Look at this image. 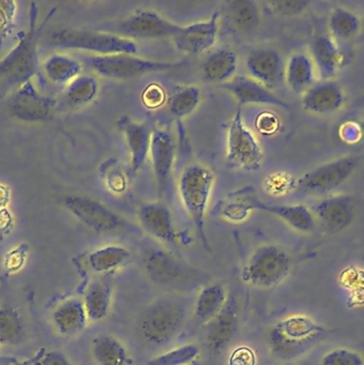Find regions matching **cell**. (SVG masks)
Returning a JSON list of instances; mask_svg holds the SVG:
<instances>
[{
	"mask_svg": "<svg viewBox=\"0 0 364 365\" xmlns=\"http://www.w3.org/2000/svg\"><path fill=\"white\" fill-rule=\"evenodd\" d=\"M227 14L231 24L243 33L254 31L259 25L261 14L256 3L250 0H235L227 3Z\"/></svg>",
	"mask_w": 364,
	"mask_h": 365,
	"instance_id": "cell-35",
	"label": "cell"
},
{
	"mask_svg": "<svg viewBox=\"0 0 364 365\" xmlns=\"http://www.w3.org/2000/svg\"><path fill=\"white\" fill-rule=\"evenodd\" d=\"M28 249L25 245L14 247L4 257V269L8 272L15 273L21 270L27 260Z\"/></svg>",
	"mask_w": 364,
	"mask_h": 365,
	"instance_id": "cell-42",
	"label": "cell"
},
{
	"mask_svg": "<svg viewBox=\"0 0 364 365\" xmlns=\"http://www.w3.org/2000/svg\"><path fill=\"white\" fill-rule=\"evenodd\" d=\"M132 254L123 245H105L86 254L85 266L90 272L100 277H111L119 269L128 264Z\"/></svg>",
	"mask_w": 364,
	"mask_h": 365,
	"instance_id": "cell-23",
	"label": "cell"
},
{
	"mask_svg": "<svg viewBox=\"0 0 364 365\" xmlns=\"http://www.w3.org/2000/svg\"><path fill=\"white\" fill-rule=\"evenodd\" d=\"M263 158L261 143L244 125L239 108L236 110L227 130L226 162L237 170H256L261 168Z\"/></svg>",
	"mask_w": 364,
	"mask_h": 365,
	"instance_id": "cell-7",
	"label": "cell"
},
{
	"mask_svg": "<svg viewBox=\"0 0 364 365\" xmlns=\"http://www.w3.org/2000/svg\"><path fill=\"white\" fill-rule=\"evenodd\" d=\"M194 364H195V362H194V363H193V364H191V365H194Z\"/></svg>",
	"mask_w": 364,
	"mask_h": 365,
	"instance_id": "cell-48",
	"label": "cell"
},
{
	"mask_svg": "<svg viewBox=\"0 0 364 365\" xmlns=\"http://www.w3.org/2000/svg\"><path fill=\"white\" fill-rule=\"evenodd\" d=\"M36 365H72V363L60 350H49L40 356Z\"/></svg>",
	"mask_w": 364,
	"mask_h": 365,
	"instance_id": "cell-46",
	"label": "cell"
},
{
	"mask_svg": "<svg viewBox=\"0 0 364 365\" xmlns=\"http://www.w3.org/2000/svg\"><path fill=\"white\" fill-rule=\"evenodd\" d=\"M213 185V172L197 163L184 168L178 181L182 204L206 247H209L205 232L206 215Z\"/></svg>",
	"mask_w": 364,
	"mask_h": 365,
	"instance_id": "cell-3",
	"label": "cell"
},
{
	"mask_svg": "<svg viewBox=\"0 0 364 365\" xmlns=\"http://www.w3.org/2000/svg\"><path fill=\"white\" fill-rule=\"evenodd\" d=\"M330 37L334 40L348 41L357 37L361 29V19L353 10L336 7L328 18Z\"/></svg>",
	"mask_w": 364,
	"mask_h": 365,
	"instance_id": "cell-32",
	"label": "cell"
},
{
	"mask_svg": "<svg viewBox=\"0 0 364 365\" xmlns=\"http://www.w3.org/2000/svg\"><path fill=\"white\" fill-rule=\"evenodd\" d=\"M118 129L123 134L128 155H130V172L135 175L138 173L149 157L152 132L143 123H136L128 117L118 120Z\"/></svg>",
	"mask_w": 364,
	"mask_h": 365,
	"instance_id": "cell-20",
	"label": "cell"
},
{
	"mask_svg": "<svg viewBox=\"0 0 364 365\" xmlns=\"http://www.w3.org/2000/svg\"><path fill=\"white\" fill-rule=\"evenodd\" d=\"M310 58L320 81L333 80L343 63L342 52L329 35L315 38L310 46Z\"/></svg>",
	"mask_w": 364,
	"mask_h": 365,
	"instance_id": "cell-24",
	"label": "cell"
},
{
	"mask_svg": "<svg viewBox=\"0 0 364 365\" xmlns=\"http://www.w3.org/2000/svg\"><path fill=\"white\" fill-rule=\"evenodd\" d=\"M143 264L148 279L160 286L178 285L186 281L191 273L188 266L163 250H149L143 256Z\"/></svg>",
	"mask_w": 364,
	"mask_h": 365,
	"instance_id": "cell-14",
	"label": "cell"
},
{
	"mask_svg": "<svg viewBox=\"0 0 364 365\" xmlns=\"http://www.w3.org/2000/svg\"><path fill=\"white\" fill-rule=\"evenodd\" d=\"M223 89L228 91L240 106L248 104H263V106H276L280 108H289V104L274 95L269 88L246 76H235L228 82L221 85Z\"/></svg>",
	"mask_w": 364,
	"mask_h": 365,
	"instance_id": "cell-18",
	"label": "cell"
},
{
	"mask_svg": "<svg viewBox=\"0 0 364 365\" xmlns=\"http://www.w3.org/2000/svg\"><path fill=\"white\" fill-rule=\"evenodd\" d=\"M49 80L56 84H69L81 76V66L72 57L64 54L51 55L43 63Z\"/></svg>",
	"mask_w": 364,
	"mask_h": 365,
	"instance_id": "cell-34",
	"label": "cell"
},
{
	"mask_svg": "<svg viewBox=\"0 0 364 365\" xmlns=\"http://www.w3.org/2000/svg\"><path fill=\"white\" fill-rule=\"evenodd\" d=\"M34 48L31 41L26 40L8 59L0 63V88H11L25 82L34 68Z\"/></svg>",
	"mask_w": 364,
	"mask_h": 365,
	"instance_id": "cell-25",
	"label": "cell"
},
{
	"mask_svg": "<svg viewBox=\"0 0 364 365\" xmlns=\"http://www.w3.org/2000/svg\"><path fill=\"white\" fill-rule=\"evenodd\" d=\"M293 259L280 245H259L246 260L241 272L244 283L259 289H271L290 274Z\"/></svg>",
	"mask_w": 364,
	"mask_h": 365,
	"instance_id": "cell-4",
	"label": "cell"
},
{
	"mask_svg": "<svg viewBox=\"0 0 364 365\" xmlns=\"http://www.w3.org/2000/svg\"><path fill=\"white\" fill-rule=\"evenodd\" d=\"M228 294L220 283H211L201 287L194 303V315L201 324H208L222 311Z\"/></svg>",
	"mask_w": 364,
	"mask_h": 365,
	"instance_id": "cell-30",
	"label": "cell"
},
{
	"mask_svg": "<svg viewBox=\"0 0 364 365\" xmlns=\"http://www.w3.org/2000/svg\"><path fill=\"white\" fill-rule=\"evenodd\" d=\"M240 311L237 298L228 294L222 311L211 320L206 331V346L214 354L224 351L239 328Z\"/></svg>",
	"mask_w": 364,
	"mask_h": 365,
	"instance_id": "cell-12",
	"label": "cell"
},
{
	"mask_svg": "<svg viewBox=\"0 0 364 365\" xmlns=\"http://www.w3.org/2000/svg\"><path fill=\"white\" fill-rule=\"evenodd\" d=\"M361 131L363 132V133H364V118H363V120H362V123H361Z\"/></svg>",
	"mask_w": 364,
	"mask_h": 365,
	"instance_id": "cell-47",
	"label": "cell"
},
{
	"mask_svg": "<svg viewBox=\"0 0 364 365\" xmlns=\"http://www.w3.org/2000/svg\"><path fill=\"white\" fill-rule=\"evenodd\" d=\"M149 157L158 191L164 192L175 161V144L171 134L163 130L152 132Z\"/></svg>",
	"mask_w": 364,
	"mask_h": 365,
	"instance_id": "cell-21",
	"label": "cell"
},
{
	"mask_svg": "<svg viewBox=\"0 0 364 365\" xmlns=\"http://www.w3.org/2000/svg\"><path fill=\"white\" fill-rule=\"evenodd\" d=\"M186 302L175 294H164L150 302L137 322V329L146 343L163 346L173 341L186 324Z\"/></svg>",
	"mask_w": 364,
	"mask_h": 365,
	"instance_id": "cell-2",
	"label": "cell"
},
{
	"mask_svg": "<svg viewBox=\"0 0 364 365\" xmlns=\"http://www.w3.org/2000/svg\"><path fill=\"white\" fill-rule=\"evenodd\" d=\"M62 202L73 217L93 232L104 234L117 230L123 225V221L117 213L93 198L68 195Z\"/></svg>",
	"mask_w": 364,
	"mask_h": 365,
	"instance_id": "cell-10",
	"label": "cell"
},
{
	"mask_svg": "<svg viewBox=\"0 0 364 365\" xmlns=\"http://www.w3.org/2000/svg\"><path fill=\"white\" fill-rule=\"evenodd\" d=\"M180 29L179 25L150 10H139L120 21L116 26L118 36L130 40L173 39Z\"/></svg>",
	"mask_w": 364,
	"mask_h": 365,
	"instance_id": "cell-9",
	"label": "cell"
},
{
	"mask_svg": "<svg viewBox=\"0 0 364 365\" xmlns=\"http://www.w3.org/2000/svg\"><path fill=\"white\" fill-rule=\"evenodd\" d=\"M251 78L267 88L275 86L284 78L282 56L273 48H258L248 54L246 61Z\"/></svg>",
	"mask_w": 364,
	"mask_h": 365,
	"instance_id": "cell-19",
	"label": "cell"
},
{
	"mask_svg": "<svg viewBox=\"0 0 364 365\" xmlns=\"http://www.w3.org/2000/svg\"><path fill=\"white\" fill-rule=\"evenodd\" d=\"M252 211L248 198H246L244 200H231V202H226L221 209V215L227 221L233 222V223H241L248 219Z\"/></svg>",
	"mask_w": 364,
	"mask_h": 365,
	"instance_id": "cell-40",
	"label": "cell"
},
{
	"mask_svg": "<svg viewBox=\"0 0 364 365\" xmlns=\"http://www.w3.org/2000/svg\"><path fill=\"white\" fill-rule=\"evenodd\" d=\"M218 18L220 14L214 11L208 20L181 26L179 33L173 38L178 50L192 56L210 50L218 38Z\"/></svg>",
	"mask_w": 364,
	"mask_h": 365,
	"instance_id": "cell-15",
	"label": "cell"
},
{
	"mask_svg": "<svg viewBox=\"0 0 364 365\" xmlns=\"http://www.w3.org/2000/svg\"><path fill=\"white\" fill-rule=\"evenodd\" d=\"M274 14L282 16H295L303 14L308 9V1H270L266 4Z\"/></svg>",
	"mask_w": 364,
	"mask_h": 365,
	"instance_id": "cell-41",
	"label": "cell"
},
{
	"mask_svg": "<svg viewBox=\"0 0 364 365\" xmlns=\"http://www.w3.org/2000/svg\"><path fill=\"white\" fill-rule=\"evenodd\" d=\"M54 46L64 50L83 51L93 53L96 56L105 55H136L138 48L133 40L116 34L98 31L60 29L51 35Z\"/></svg>",
	"mask_w": 364,
	"mask_h": 365,
	"instance_id": "cell-5",
	"label": "cell"
},
{
	"mask_svg": "<svg viewBox=\"0 0 364 365\" xmlns=\"http://www.w3.org/2000/svg\"><path fill=\"white\" fill-rule=\"evenodd\" d=\"M237 55L227 48H220L211 53L203 63V80L208 83L228 82L237 71Z\"/></svg>",
	"mask_w": 364,
	"mask_h": 365,
	"instance_id": "cell-31",
	"label": "cell"
},
{
	"mask_svg": "<svg viewBox=\"0 0 364 365\" xmlns=\"http://www.w3.org/2000/svg\"><path fill=\"white\" fill-rule=\"evenodd\" d=\"M90 67L98 76L113 80H128L145 74L168 71L181 66V63L156 61L141 58L136 55L113 54L87 57Z\"/></svg>",
	"mask_w": 364,
	"mask_h": 365,
	"instance_id": "cell-6",
	"label": "cell"
},
{
	"mask_svg": "<svg viewBox=\"0 0 364 365\" xmlns=\"http://www.w3.org/2000/svg\"><path fill=\"white\" fill-rule=\"evenodd\" d=\"M90 352L96 365L132 364L130 351L123 341L115 335H96L92 339Z\"/></svg>",
	"mask_w": 364,
	"mask_h": 365,
	"instance_id": "cell-28",
	"label": "cell"
},
{
	"mask_svg": "<svg viewBox=\"0 0 364 365\" xmlns=\"http://www.w3.org/2000/svg\"><path fill=\"white\" fill-rule=\"evenodd\" d=\"M137 215L141 227L148 235L165 245H177V230L166 205L160 202H145L139 207Z\"/></svg>",
	"mask_w": 364,
	"mask_h": 365,
	"instance_id": "cell-16",
	"label": "cell"
},
{
	"mask_svg": "<svg viewBox=\"0 0 364 365\" xmlns=\"http://www.w3.org/2000/svg\"><path fill=\"white\" fill-rule=\"evenodd\" d=\"M301 103L303 110L310 114L329 116L344 108L346 93L336 81H317L302 95Z\"/></svg>",
	"mask_w": 364,
	"mask_h": 365,
	"instance_id": "cell-13",
	"label": "cell"
},
{
	"mask_svg": "<svg viewBox=\"0 0 364 365\" xmlns=\"http://www.w3.org/2000/svg\"><path fill=\"white\" fill-rule=\"evenodd\" d=\"M278 118L272 113L265 112L258 115L256 119V128L261 133L265 135L273 134L278 129Z\"/></svg>",
	"mask_w": 364,
	"mask_h": 365,
	"instance_id": "cell-45",
	"label": "cell"
},
{
	"mask_svg": "<svg viewBox=\"0 0 364 365\" xmlns=\"http://www.w3.org/2000/svg\"><path fill=\"white\" fill-rule=\"evenodd\" d=\"M319 365H364V356L353 348L338 346L323 354Z\"/></svg>",
	"mask_w": 364,
	"mask_h": 365,
	"instance_id": "cell-39",
	"label": "cell"
},
{
	"mask_svg": "<svg viewBox=\"0 0 364 365\" xmlns=\"http://www.w3.org/2000/svg\"><path fill=\"white\" fill-rule=\"evenodd\" d=\"M358 166V160L351 155L338 158L308 170L298 179L297 187L306 194L323 195L346 182Z\"/></svg>",
	"mask_w": 364,
	"mask_h": 365,
	"instance_id": "cell-8",
	"label": "cell"
},
{
	"mask_svg": "<svg viewBox=\"0 0 364 365\" xmlns=\"http://www.w3.org/2000/svg\"><path fill=\"white\" fill-rule=\"evenodd\" d=\"M316 223L329 232H340L353 224L355 206L349 195H332L317 200L310 207Z\"/></svg>",
	"mask_w": 364,
	"mask_h": 365,
	"instance_id": "cell-11",
	"label": "cell"
},
{
	"mask_svg": "<svg viewBox=\"0 0 364 365\" xmlns=\"http://www.w3.org/2000/svg\"><path fill=\"white\" fill-rule=\"evenodd\" d=\"M51 322L56 332L66 339L77 336L84 332L89 318L83 298L71 297L58 303L51 311Z\"/></svg>",
	"mask_w": 364,
	"mask_h": 365,
	"instance_id": "cell-17",
	"label": "cell"
},
{
	"mask_svg": "<svg viewBox=\"0 0 364 365\" xmlns=\"http://www.w3.org/2000/svg\"><path fill=\"white\" fill-rule=\"evenodd\" d=\"M317 72L310 55L295 53L291 55L284 68V78L291 91L303 95L317 82Z\"/></svg>",
	"mask_w": 364,
	"mask_h": 365,
	"instance_id": "cell-27",
	"label": "cell"
},
{
	"mask_svg": "<svg viewBox=\"0 0 364 365\" xmlns=\"http://www.w3.org/2000/svg\"><path fill=\"white\" fill-rule=\"evenodd\" d=\"M252 210H261L270 213L274 217L282 220L285 224L293 228L295 232L308 234L316 228L317 223L310 211V207L305 205H274L267 204L255 197H248Z\"/></svg>",
	"mask_w": 364,
	"mask_h": 365,
	"instance_id": "cell-22",
	"label": "cell"
},
{
	"mask_svg": "<svg viewBox=\"0 0 364 365\" xmlns=\"http://www.w3.org/2000/svg\"><path fill=\"white\" fill-rule=\"evenodd\" d=\"M201 91L194 85L182 87L168 101V112L175 118H186L195 112L201 103Z\"/></svg>",
	"mask_w": 364,
	"mask_h": 365,
	"instance_id": "cell-36",
	"label": "cell"
},
{
	"mask_svg": "<svg viewBox=\"0 0 364 365\" xmlns=\"http://www.w3.org/2000/svg\"><path fill=\"white\" fill-rule=\"evenodd\" d=\"M26 335L21 312L13 307H0V346L19 345Z\"/></svg>",
	"mask_w": 364,
	"mask_h": 365,
	"instance_id": "cell-33",
	"label": "cell"
},
{
	"mask_svg": "<svg viewBox=\"0 0 364 365\" xmlns=\"http://www.w3.org/2000/svg\"><path fill=\"white\" fill-rule=\"evenodd\" d=\"M98 83L89 76H79L69 83L66 91V101L72 106H84L93 101L98 96Z\"/></svg>",
	"mask_w": 364,
	"mask_h": 365,
	"instance_id": "cell-37",
	"label": "cell"
},
{
	"mask_svg": "<svg viewBox=\"0 0 364 365\" xmlns=\"http://www.w3.org/2000/svg\"><path fill=\"white\" fill-rule=\"evenodd\" d=\"M256 352L250 346H238L228 358V365H256Z\"/></svg>",
	"mask_w": 364,
	"mask_h": 365,
	"instance_id": "cell-43",
	"label": "cell"
},
{
	"mask_svg": "<svg viewBox=\"0 0 364 365\" xmlns=\"http://www.w3.org/2000/svg\"><path fill=\"white\" fill-rule=\"evenodd\" d=\"M199 352L201 349L196 344H184L153 356L147 365H191L198 358Z\"/></svg>",
	"mask_w": 364,
	"mask_h": 365,
	"instance_id": "cell-38",
	"label": "cell"
},
{
	"mask_svg": "<svg viewBox=\"0 0 364 365\" xmlns=\"http://www.w3.org/2000/svg\"><path fill=\"white\" fill-rule=\"evenodd\" d=\"M323 324L308 314H291L270 327L267 346L270 354L280 362H295L310 354L323 339Z\"/></svg>",
	"mask_w": 364,
	"mask_h": 365,
	"instance_id": "cell-1",
	"label": "cell"
},
{
	"mask_svg": "<svg viewBox=\"0 0 364 365\" xmlns=\"http://www.w3.org/2000/svg\"><path fill=\"white\" fill-rule=\"evenodd\" d=\"M141 99L148 108H156L164 104L166 97H165V91L160 85L151 84L146 87L141 95Z\"/></svg>",
	"mask_w": 364,
	"mask_h": 365,
	"instance_id": "cell-44",
	"label": "cell"
},
{
	"mask_svg": "<svg viewBox=\"0 0 364 365\" xmlns=\"http://www.w3.org/2000/svg\"><path fill=\"white\" fill-rule=\"evenodd\" d=\"M32 86L31 83H25L11 102V112L17 118L40 120L49 113V102Z\"/></svg>",
	"mask_w": 364,
	"mask_h": 365,
	"instance_id": "cell-29",
	"label": "cell"
},
{
	"mask_svg": "<svg viewBox=\"0 0 364 365\" xmlns=\"http://www.w3.org/2000/svg\"><path fill=\"white\" fill-rule=\"evenodd\" d=\"M113 296V281L109 277H100L88 286L83 301L89 322L106 319L111 312Z\"/></svg>",
	"mask_w": 364,
	"mask_h": 365,
	"instance_id": "cell-26",
	"label": "cell"
}]
</instances>
